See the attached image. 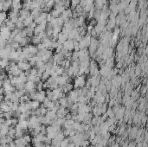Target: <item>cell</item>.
Returning <instances> with one entry per match:
<instances>
[{
    "mask_svg": "<svg viewBox=\"0 0 148 147\" xmlns=\"http://www.w3.org/2000/svg\"><path fill=\"white\" fill-rule=\"evenodd\" d=\"M86 75H78L74 81V88H81L86 84Z\"/></svg>",
    "mask_w": 148,
    "mask_h": 147,
    "instance_id": "6da1fadb",
    "label": "cell"
},
{
    "mask_svg": "<svg viewBox=\"0 0 148 147\" xmlns=\"http://www.w3.org/2000/svg\"><path fill=\"white\" fill-rule=\"evenodd\" d=\"M17 66L18 67V69H20L21 71L25 72L27 70H30L31 69V66L30 65V63L26 61H18L17 63Z\"/></svg>",
    "mask_w": 148,
    "mask_h": 147,
    "instance_id": "7a4b0ae2",
    "label": "cell"
},
{
    "mask_svg": "<svg viewBox=\"0 0 148 147\" xmlns=\"http://www.w3.org/2000/svg\"><path fill=\"white\" fill-rule=\"evenodd\" d=\"M46 98V93L45 90H41V91H36V99L39 102H43L44 99Z\"/></svg>",
    "mask_w": 148,
    "mask_h": 147,
    "instance_id": "3957f363",
    "label": "cell"
},
{
    "mask_svg": "<svg viewBox=\"0 0 148 147\" xmlns=\"http://www.w3.org/2000/svg\"><path fill=\"white\" fill-rule=\"evenodd\" d=\"M63 48H66L68 52H71L72 50H74V41L69 39L67 40L65 43H63Z\"/></svg>",
    "mask_w": 148,
    "mask_h": 147,
    "instance_id": "277c9868",
    "label": "cell"
},
{
    "mask_svg": "<svg viewBox=\"0 0 148 147\" xmlns=\"http://www.w3.org/2000/svg\"><path fill=\"white\" fill-rule=\"evenodd\" d=\"M36 88V84L34 81H27L25 82V90L26 91H31L33 89Z\"/></svg>",
    "mask_w": 148,
    "mask_h": 147,
    "instance_id": "5b68a950",
    "label": "cell"
},
{
    "mask_svg": "<svg viewBox=\"0 0 148 147\" xmlns=\"http://www.w3.org/2000/svg\"><path fill=\"white\" fill-rule=\"evenodd\" d=\"M15 145L17 147H23L26 145H28V143L23 139V138H16L15 140Z\"/></svg>",
    "mask_w": 148,
    "mask_h": 147,
    "instance_id": "8992f818",
    "label": "cell"
},
{
    "mask_svg": "<svg viewBox=\"0 0 148 147\" xmlns=\"http://www.w3.org/2000/svg\"><path fill=\"white\" fill-rule=\"evenodd\" d=\"M55 80H56V82H57L58 86H64L66 84V78L62 75L57 76Z\"/></svg>",
    "mask_w": 148,
    "mask_h": 147,
    "instance_id": "52a82bcc",
    "label": "cell"
},
{
    "mask_svg": "<svg viewBox=\"0 0 148 147\" xmlns=\"http://www.w3.org/2000/svg\"><path fill=\"white\" fill-rule=\"evenodd\" d=\"M30 42L34 44V45H38L39 43H41V38L39 36H31V39H30Z\"/></svg>",
    "mask_w": 148,
    "mask_h": 147,
    "instance_id": "ba28073f",
    "label": "cell"
},
{
    "mask_svg": "<svg viewBox=\"0 0 148 147\" xmlns=\"http://www.w3.org/2000/svg\"><path fill=\"white\" fill-rule=\"evenodd\" d=\"M45 116L48 117L50 120H53V119H56V114H55V112H54L51 111V110H48V112H47V113H46Z\"/></svg>",
    "mask_w": 148,
    "mask_h": 147,
    "instance_id": "9c48e42d",
    "label": "cell"
},
{
    "mask_svg": "<svg viewBox=\"0 0 148 147\" xmlns=\"http://www.w3.org/2000/svg\"><path fill=\"white\" fill-rule=\"evenodd\" d=\"M58 102H59V104H60V107H67V98L66 97H63V98H61V99H58Z\"/></svg>",
    "mask_w": 148,
    "mask_h": 147,
    "instance_id": "30bf717a",
    "label": "cell"
},
{
    "mask_svg": "<svg viewBox=\"0 0 148 147\" xmlns=\"http://www.w3.org/2000/svg\"><path fill=\"white\" fill-rule=\"evenodd\" d=\"M30 106H31V109H36L38 107H40V102L37 100H31Z\"/></svg>",
    "mask_w": 148,
    "mask_h": 147,
    "instance_id": "8fae6325",
    "label": "cell"
},
{
    "mask_svg": "<svg viewBox=\"0 0 148 147\" xmlns=\"http://www.w3.org/2000/svg\"><path fill=\"white\" fill-rule=\"evenodd\" d=\"M10 102L12 103H18L19 102V98L15 94V93H12L10 95Z\"/></svg>",
    "mask_w": 148,
    "mask_h": 147,
    "instance_id": "7c38bea8",
    "label": "cell"
},
{
    "mask_svg": "<svg viewBox=\"0 0 148 147\" xmlns=\"http://www.w3.org/2000/svg\"><path fill=\"white\" fill-rule=\"evenodd\" d=\"M16 90L18 91H24L25 90V83H18L15 86Z\"/></svg>",
    "mask_w": 148,
    "mask_h": 147,
    "instance_id": "4fadbf2b",
    "label": "cell"
},
{
    "mask_svg": "<svg viewBox=\"0 0 148 147\" xmlns=\"http://www.w3.org/2000/svg\"><path fill=\"white\" fill-rule=\"evenodd\" d=\"M34 137L36 138V140L37 141H39V142H42L43 143V140H44V138H45V135H43V134H42V133H38L37 135H36V136H34Z\"/></svg>",
    "mask_w": 148,
    "mask_h": 147,
    "instance_id": "5bb4252c",
    "label": "cell"
},
{
    "mask_svg": "<svg viewBox=\"0 0 148 147\" xmlns=\"http://www.w3.org/2000/svg\"><path fill=\"white\" fill-rule=\"evenodd\" d=\"M18 125H20L22 129H26L28 128V120H22V121L18 122Z\"/></svg>",
    "mask_w": 148,
    "mask_h": 147,
    "instance_id": "9a60e30c",
    "label": "cell"
},
{
    "mask_svg": "<svg viewBox=\"0 0 148 147\" xmlns=\"http://www.w3.org/2000/svg\"><path fill=\"white\" fill-rule=\"evenodd\" d=\"M49 76H50V75H49V74L48 73H47V72L44 71L43 74H42V75H41V81L44 82V81H46L49 78Z\"/></svg>",
    "mask_w": 148,
    "mask_h": 147,
    "instance_id": "2e32d148",
    "label": "cell"
},
{
    "mask_svg": "<svg viewBox=\"0 0 148 147\" xmlns=\"http://www.w3.org/2000/svg\"><path fill=\"white\" fill-rule=\"evenodd\" d=\"M68 144H69V139H68V138H65L64 139L61 141L60 147H67Z\"/></svg>",
    "mask_w": 148,
    "mask_h": 147,
    "instance_id": "e0dca14e",
    "label": "cell"
},
{
    "mask_svg": "<svg viewBox=\"0 0 148 147\" xmlns=\"http://www.w3.org/2000/svg\"><path fill=\"white\" fill-rule=\"evenodd\" d=\"M106 113H107V115H108V118H113L114 115H115V113H114V112H113V110H112V107H109L108 109H107Z\"/></svg>",
    "mask_w": 148,
    "mask_h": 147,
    "instance_id": "ac0fdd59",
    "label": "cell"
},
{
    "mask_svg": "<svg viewBox=\"0 0 148 147\" xmlns=\"http://www.w3.org/2000/svg\"><path fill=\"white\" fill-rule=\"evenodd\" d=\"M139 93H138L137 91H132V93H131V94H132V95H131V99H133V101L136 100V99L139 98Z\"/></svg>",
    "mask_w": 148,
    "mask_h": 147,
    "instance_id": "d6986e66",
    "label": "cell"
},
{
    "mask_svg": "<svg viewBox=\"0 0 148 147\" xmlns=\"http://www.w3.org/2000/svg\"><path fill=\"white\" fill-rule=\"evenodd\" d=\"M23 139L26 141V142L28 143V144H30V143H31V139H32V138H31V136H30V134H26L23 136Z\"/></svg>",
    "mask_w": 148,
    "mask_h": 147,
    "instance_id": "ffe728a7",
    "label": "cell"
},
{
    "mask_svg": "<svg viewBox=\"0 0 148 147\" xmlns=\"http://www.w3.org/2000/svg\"><path fill=\"white\" fill-rule=\"evenodd\" d=\"M47 112H48V109H47V108H45V107H40V113H41V115H43V116L46 115Z\"/></svg>",
    "mask_w": 148,
    "mask_h": 147,
    "instance_id": "44dd1931",
    "label": "cell"
},
{
    "mask_svg": "<svg viewBox=\"0 0 148 147\" xmlns=\"http://www.w3.org/2000/svg\"><path fill=\"white\" fill-rule=\"evenodd\" d=\"M40 133H42V134L45 135L47 132H46V125H42L40 127Z\"/></svg>",
    "mask_w": 148,
    "mask_h": 147,
    "instance_id": "7402d4cb",
    "label": "cell"
},
{
    "mask_svg": "<svg viewBox=\"0 0 148 147\" xmlns=\"http://www.w3.org/2000/svg\"><path fill=\"white\" fill-rule=\"evenodd\" d=\"M63 71H64V68H59V69L56 70V72H55V74H57L58 76H60V75H62L63 74Z\"/></svg>",
    "mask_w": 148,
    "mask_h": 147,
    "instance_id": "603a6c76",
    "label": "cell"
},
{
    "mask_svg": "<svg viewBox=\"0 0 148 147\" xmlns=\"http://www.w3.org/2000/svg\"><path fill=\"white\" fill-rule=\"evenodd\" d=\"M15 94L17 95V96L18 97V98H20V97H22L24 94V91H18V90H16L15 92Z\"/></svg>",
    "mask_w": 148,
    "mask_h": 147,
    "instance_id": "cb8c5ba5",
    "label": "cell"
},
{
    "mask_svg": "<svg viewBox=\"0 0 148 147\" xmlns=\"http://www.w3.org/2000/svg\"><path fill=\"white\" fill-rule=\"evenodd\" d=\"M88 145H90V142H89V140H82V143H81V146H83V147H88Z\"/></svg>",
    "mask_w": 148,
    "mask_h": 147,
    "instance_id": "d4e9b609",
    "label": "cell"
},
{
    "mask_svg": "<svg viewBox=\"0 0 148 147\" xmlns=\"http://www.w3.org/2000/svg\"><path fill=\"white\" fill-rule=\"evenodd\" d=\"M51 140L50 138H49L48 137H45V138H44V140H43V144L44 145H51Z\"/></svg>",
    "mask_w": 148,
    "mask_h": 147,
    "instance_id": "484cf974",
    "label": "cell"
},
{
    "mask_svg": "<svg viewBox=\"0 0 148 147\" xmlns=\"http://www.w3.org/2000/svg\"><path fill=\"white\" fill-rule=\"evenodd\" d=\"M64 119H65L66 120H68V119H72V115H71L70 112H68V113L66 114L65 117H64Z\"/></svg>",
    "mask_w": 148,
    "mask_h": 147,
    "instance_id": "4316f807",
    "label": "cell"
},
{
    "mask_svg": "<svg viewBox=\"0 0 148 147\" xmlns=\"http://www.w3.org/2000/svg\"><path fill=\"white\" fill-rule=\"evenodd\" d=\"M5 122V119L4 118V117H0V125L4 124Z\"/></svg>",
    "mask_w": 148,
    "mask_h": 147,
    "instance_id": "83f0119b",
    "label": "cell"
},
{
    "mask_svg": "<svg viewBox=\"0 0 148 147\" xmlns=\"http://www.w3.org/2000/svg\"><path fill=\"white\" fill-rule=\"evenodd\" d=\"M0 94H4V89L3 86L0 87Z\"/></svg>",
    "mask_w": 148,
    "mask_h": 147,
    "instance_id": "f1b7e54d",
    "label": "cell"
},
{
    "mask_svg": "<svg viewBox=\"0 0 148 147\" xmlns=\"http://www.w3.org/2000/svg\"><path fill=\"white\" fill-rule=\"evenodd\" d=\"M67 147H75V144H74V143H69Z\"/></svg>",
    "mask_w": 148,
    "mask_h": 147,
    "instance_id": "f546056e",
    "label": "cell"
}]
</instances>
